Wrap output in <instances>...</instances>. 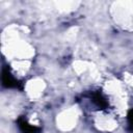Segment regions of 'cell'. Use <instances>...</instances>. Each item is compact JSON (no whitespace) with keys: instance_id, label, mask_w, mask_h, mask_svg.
<instances>
[{"instance_id":"3","label":"cell","mask_w":133,"mask_h":133,"mask_svg":"<svg viewBox=\"0 0 133 133\" xmlns=\"http://www.w3.org/2000/svg\"><path fill=\"white\" fill-rule=\"evenodd\" d=\"M90 99L91 101L94 102V104L100 108V109H106L108 107V101L106 100V98L102 95L101 91H96V92H92L90 95Z\"/></svg>"},{"instance_id":"2","label":"cell","mask_w":133,"mask_h":133,"mask_svg":"<svg viewBox=\"0 0 133 133\" xmlns=\"http://www.w3.org/2000/svg\"><path fill=\"white\" fill-rule=\"evenodd\" d=\"M17 124L21 133H41L42 132L41 128L28 124L27 119L24 116H20L17 121Z\"/></svg>"},{"instance_id":"1","label":"cell","mask_w":133,"mask_h":133,"mask_svg":"<svg viewBox=\"0 0 133 133\" xmlns=\"http://www.w3.org/2000/svg\"><path fill=\"white\" fill-rule=\"evenodd\" d=\"M2 85L6 88H23L22 83L11 75L10 69L8 66H4L2 69Z\"/></svg>"},{"instance_id":"4","label":"cell","mask_w":133,"mask_h":133,"mask_svg":"<svg viewBox=\"0 0 133 133\" xmlns=\"http://www.w3.org/2000/svg\"><path fill=\"white\" fill-rule=\"evenodd\" d=\"M127 118H128V124H129V127L131 130H133V108L130 109L128 111V115H127Z\"/></svg>"}]
</instances>
